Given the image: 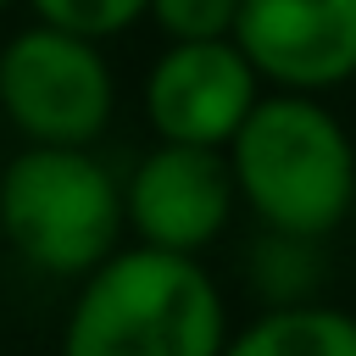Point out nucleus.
I'll list each match as a JSON object with an SVG mask.
<instances>
[{"label":"nucleus","instance_id":"1","mask_svg":"<svg viewBox=\"0 0 356 356\" xmlns=\"http://www.w3.org/2000/svg\"><path fill=\"white\" fill-rule=\"evenodd\" d=\"M228 300L195 250L117 245L100 256L67 306V356H217L228 350Z\"/></svg>","mask_w":356,"mask_h":356},{"label":"nucleus","instance_id":"2","mask_svg":"<svg viewBox=\"0 0 356 356\" xmlns=\"http://www.w3.org/2000/svg\"><path fill=\"white\" fill-rule=\"evenodd\" d=\"M239 206L261 228L334 239L356 206V139L328 95L261 89L222 145Z\"/></svg>","mask_w":356,"mask_h":356},{"label":"nucleus","instance_id":"3","mask_svg":"<svg viewBox=\"0 0 356 356\" xmlns=\"http://www.w3.org/2000/svg\"><path fill=\"white\" fill-rule=\"evenodd\" d=\"M122 234V178L95 145H22L0 167V239L28 273L78 284Z\"/></svg>","mask_w":356,"mask_h":356},{"label":"nucleus","instance_id":"4","mask_svg":"<svg viewBox=\"0 0 356 356\" xmlns=\"http://www.w3.org/2000/svg\"><path fill=\"white\" fill-rule=\"evenodd\" d=\"M0 117L22 145H100L117 117L106 39L33 17L0 44Z\"/></svg>","mask_w":356,"mask_h":356},{"label":"nucleus","instance_id":"5","mask_svg":"<svg viewBox=\"0 0 356 356\" xmlns=\"http://www.w3.org/2000/svg\"><path fill=\"white\" fill-rule=\"evenodd\" d=\"M261 72L228 39H167L161 56L145 67L139 111L156 139L178 145H228L245 111L261 100Z\"/></svg>","mask_w":356,"mask_h":356},{"label":"nucleus","instance_id":"6","mask_svg":"<svg viewBox=\"0 0 356 356\" xmlns=\"http://www.w3.org/2000/svg\"><path fill=\"white\" fill-rule=\"evenodd\" d=\"M239 211L228 150L217 145H178L156 139L134 172L122 178V217L128 234L167 250H211Z\"/></svg>","mask_w":356,"mask_h":356},{"label":"nucleus","instance_id":"7","mask_svg":"<svg viewBox=\"0 0 356 356\" xmlns=\"http://www.w3.org/2000/svg\"><path fill=\"white\" fill-rule=\"evenodd\" d=\"M234 44L267 89L334 95L356 83V0H239Z\"/></svg>","mask_w":356,"mask_h":356},{"label":"nucleus","instance_id":"8","mask_svg":"<svg viewBox=\"0 0 356 356\" xmlns=\"http://www.w3.org/2000/svg\"><path fill=\"white\" fill-rule=\"evenodd\" d=\"M239 356H356V312L312 295L289 306H256L245 328L228 334Z\"/></svg>","mask_w":356,"mask_h":356},{"label":"nucleus","instance_id":"9","mask_svg":"<svg viewBox=\"0 0 356 356\" xmlns=\"http://www.w3.org/2000/svg\"><path fill=\"white\" fill-rule=\"evenodd\" d=\"M239 278H245L256 306L312 300V295L328 289V239L256 222V234H250V245L239 256Z\"/></svg>","mask_w":356,"mask_h":356},{"label":"nucleus","instance_id":"10","mask_svg":"<svg viewBox=\"0 0 356 356\" xmlns=\"http://www.w3.org/2000/svg\"><path fill=\"white\" fill-rule=\"evenodd\" d=\"M22 6L33 17L61 22V28H78L89 39H117L134 22H145V11H150V0H22Z\"/></svg>","mask_w":356,"mask_h":356},{"label":"nucleus","instance_id":"11","mask_svg":"<svg viewBox=\"0 0 356 356\" xmlns=\"http://www.w3.org/2000/svg\"><path fill=\"white\" fill-rule=\"evenodd\" d=\"M239 17V0H150L145 22H156L161 39H228Z\"/></svg>","mask_w":356,"mask_h":356},{"label":"nucleus","instance_id":"12","mask_svg":"<svg viewBox=\"0 0 356 356\" xmlns=\"http://www.w3.org/2000/svg\"><path fill=\"white\" fill-rule=\"evenodd\" d=\"M11 6H17V0H0V11H11Z\"/></svg>","mask_w":356,"mask_h":356},{"label":"nucleus","instance_id":"13","mask_svg":"<svg viewBox=\"0 0 356 356\" xmlns=\"http://www.w3.org/2000/svg\"><path fill=\"white\" fill-rule=\"evenodd\" d=\"M350 222H356V206H350Z\"/></svg>","mask_w":356,"mask_h":356}]
</instances>
